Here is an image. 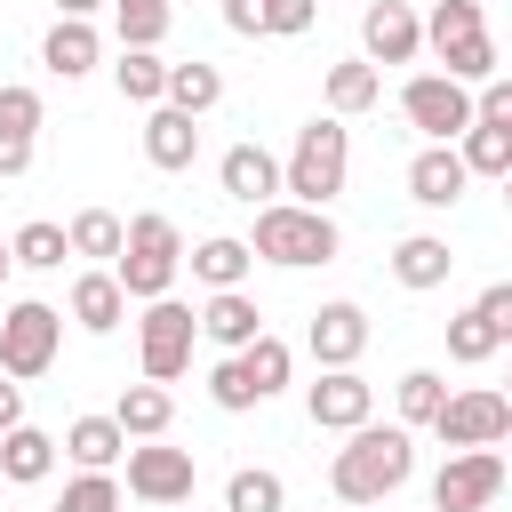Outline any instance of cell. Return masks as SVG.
<instances>
[{
  "mask_svg": "<svg viewBox=\"0 0 512 512\" xmlns=\"http://www.w3.org/2000/svg\"><path fill=\"white\" fill-rule=\"evenodd\" d=\"M408 472H416V432L368 416L360 432H344V448H336V464H328V488H336L352 512H376L384 496L408 488Z\"/></svg>",
  "mask_w": 512,
  "mask_h": 512,
  "instance_id": "6da1fadb",
  "label": "cell"
},
{
  "mask_svg": "<svg viewBox=\"0 0 512 512\" xmlns=\"http://www.w3.org/2000/svg\"><path fill=\"white\" fill-rule=\"evenodd\" d=\"M344 176H352V128L328 120V112H312V120L296 128L288 160H280V200H296V208H328V200L344 192Z\"/></svg>",
  "mask_w": 512,
  "mask_h": 512,
  "instance_id": "7a4b0ae2",
  "label": "cell"
},
{
  "mask_svg": "<svg viewBox=\"0 0 512 512\" xmlns=\"http://www.w3.org/2000/svg\"><path fill=\"white\" fill-rule=\"evenodd\" d=\"M176 272H184V232H176L160 208L128 216V224H120V256H112V280H120V296H128V304L176 296Z\"/></svg>",
  "mask_w": 512,
  "mask_h": 512,
  "instance_id": "3957f363",
  "label": "cell"
},
{
  "mask_svg": "<svg viewBox=\"0 0 512 512\" xmlns=\"http://www.w3.org/2000/svg\"><path fill=\"white\" fill-rule=\"evenodd\" d=\"M336 248H344V232H336L328 208H296V200H264L256 208V232H248V256L256 264L304 272V264H336Z\"/></svg>",
  "mask_w": 512,
  "mask_h": 512,
  "instance_id": "277c9868",
  "label": "cell"
},
{
  "mask_svg": "<svg viewBox=\"0 0 512 512\" xmlns=\"http://www.w3.org/2000/svg\"><path fill=\"white\" fill-rule=\"evenodd\" d=\"M56 352H64V312L40 304V296H16L0 312V376L8 384H32V376L56 368Z\"/></svg>",
  "mask_w": 512,
  "mask_h": 512,
  "instance_id": "5b68a950",
  "label": "cell"
},
{
  "mask_svg": "<svg viewBox=\"0 0 512 512\" xmlns=\"http://www.w3.org/2000/svg\"><path fill=\"white\" fill-rule=\"evenodd\" d=\"M192 336H200L192 304L152 296V304L136 312V368H144V384H176V376L192 368Z\"/></svg>",
  "mask_w": 512,
  "mask_h": 512,
  "instance_id": "8992f818",
  "label": "cell"
},
{
  "mask_svg": "<svg viewBox=\"0 0 512 512\" xmlns=\"http://www.w3.org/2000/svg\"><path fill=\"white\" fill-rule=\"evenodd\" d=\"M424 432H432L448 456H456V448H496V440L512 432V400H504V392H488V384L448 392V400H440V416H432Z\"/></svg>",
  "mask_w": 512,
  "mask_h": 512,
  "instance_id": "52a82bcc",
  "label": "cell"
},
{
  "mask_svg": "<svg viewBox=\"0 0 512 512\" xmlns=\"http://www.w3.org/2000/svg\"><path fill=\"white\" fill-rule=\"evenodd\" d=\"M192 488H200L192 448H168V440H128V496H136V504H192Z\"/></svg>",
  "mask_w": 512,
  "mask_h": 512,
  "instance_id": "ba28073f",
  "label": "cell"
},
{
  "mask_svg": "<svg viewBox=\"0 0 512 512\" xmlns=\"http://www.w3.org/2000/svg\"><path fill=\"white\" fill-rule=\"evenodd\" d=\"M400 112H408V128H416L424 144H456V136L472 128V88H456V80H440V72H416V80L400 88Z\"/></svg>",
  "mask_w": 512,
  "mask_h": 512,
  "instance_id": "9c48e42d",
  "label": "cell"
},
{
  "mask_svg": "<svg viewBox=\"0 0 512 512\" xmlns=\"http://www.w3.org/2000/svg\"><path fill=\"white\" fill-rule=\"evenodd\" d=\"M504 496V456L496 448H456L432 472V512H488Z\"/></svg>",
  "mask_w": 512,
  "mask_h": 512,
  "instance_id": "30bf717a",
  "label": "cell"
},
{
  "mask_svg": "<svg viewBox=\"0 0 512 512\" xmlns=\"http://www.w3.org/2000/svg\"><path fill=\"white\" fill-rule=\"evenodd\" d=\"M304 416H312V432H360L376 416V384L360 368H320L304 384Z\"/></svg>",
  "mask_w": 512,
  "mask_h": 512,
  "instance_id": "8fae6325",
  "label": "cell"
},
{
  "mask_svg": "<svg viewBox=\"0 0 512 512\" xmlns=\"http://www.w3.org/2000/svg\"><path fill=\"white\" fill-rule=\"evenodd\" d=\"M424 56V16L408 0H368L360 8V64H416Z\"/></svg>",
  "mask_w": 512,
  "mask_h": 512,
  "instance_id": "7c38bea8",
  "label": "cell"
},
{
  "mask_svg": "<svg viewBox=\"0 0 512 512\" xmlns=\"http://www.w3.org/2000/svg\"><path fill=\"white\" fill-rule=\"evenodd\" d=\"M304 352H312L320 368H360V352H368V312H360L352 296H328V304L304 320Z\"/></svg>",
  "mask_w": 512,
  "mask_h": 512,
  "instance_id": "4fadbf2b",
  "label": "cell"
},
{
  "mask_svg": "<svg viewBox=\"0 0 512 512\" xmlns=\"http://www.w3.org/2000/svg\"><path fill=\"white\" fill-rule=\"evenodd\" d=\"M312 16H320V0H224V24L240 40H296V32H312Z\"/></svg>",
  "mask_w": 512,
  "mask_h": 512,
  "instance_id": "5bb4252c",
  "label": "cell"
},
{
  "mask_svg": "<svg viewBox=\"0 0 512 512\" xmlns=\"http://www.w3.org/2000/svg\"><path fill=\"white\" fill-rule=\"evenodd\" d=\"M216 184H224V200L264 208V200H280V160H272L264 144H232V152L216 160Z\"/></svg>",
  "mask_w": 512,
  "mask_h": 512,
  "instance_id": "9a60e30c",
  "label": "cell"
},
{
  "mask_svg": "<svg viewBox=\"0 0 512 512\" xmlns=\"http://www.w3.org/2000/svg\"><path fill=\"white\" fill-rule=\"evenodd\" d=\"M464 192H472V176H464L456 144H424V152L408 160V200H416V208H456Z\"/></svg>",
  "mask_w": 512,
  "mask_h": 512,
  "instance_id": "2e32d148",
  "label": "cell"
},
{
  "mask_svg": "<svg viewBox=\"0 0 512 512\" xmlns=\"http://www.w3.org/2000/svg\"><path fill=\"white\" fill-rule=\"evenodd\" d=\"M64 320H72V328H88V336H112V328L128 320V296H120V280L88 264V272L72 280V296H64Z\"/></svg>",
  "mask_w": 512,
  "mask_h": 512,
  "instance_id": "e0dca14e",
  "label": "cell"
},
{
  "mask_svg": "<svg viewBox=\"0 0 512 512\" xmlns=\"http://www.w3.org/2000/svg\"><path fill=\"white\" fill-rule=\"evenodd\" d=\"M192 320H200V336H208V344H224V352H240V344H256V336H264V312H256V296H248V288H216Z\"/></svg>",
  "mask_w": 512,
  "mask_h": 512,
  "instance_id": "ac0fdd59",
  "label": "cell"
},
{
  "mask_svg": "<svg viewBox=\"0 0 512 512\" xmlns=\"http://www.w3.org/2000/svg\"><path fill=\"white\" fill-rule=\"evenodd\" d=\"M40 64H48L56 80H88V72L104 64V32H96V24L56 16V24H48V40H40Z\"/></svg>",
  "mask_w": 512,
  "mask_h": 512,
  "instance_id": "d6986e66",
  "label": "cell"
},
{
  "mask_svg": "<svg viewBox=\"0 0 512 512\" xmlns=\"http://www.w3.org/2000/svg\"><path fill=\"white\" fill-rule=\"evenodd\" d=\"M144 160H152V168H168V176H176V168H192V160H200V120H184V112L152 104V112H144Z\"/></svg>",
  "mask_w": 512,
  "mask_h": 512,
  "instance_id": "ffe728a7",
  "label": "cell"
},
{
  "mask_svg": "<svg viewBox=\"0 0 512 512\" xmlns=\"http://www.w3.org/2000/svg\"><path fill=\"white\" fill-rule=\"evenodd\" d=\"M184 264H192V280H200L208 296H216V288H248V272H256V256H248V240H240V232H208Z\"/></svg>",
  "mask_w": 512,
  "mask_h": 512,
  "instance_id": "44dd1931",
  "label": "cell"
},
{
  "mask_svg": "<svg viewBox=\"0 0 512 512\" xmlns=\"http://www.w3.org/2000/svg\"><path fill=\"white\" fill-rule=\"evenodd\" d=\"M232 368H240V384H248V392H256V408H264L272 392H288V376H296V352H288V344L264 328L256 344H240V352H232Z\"/></svg>",
  "mask_w": 512,
  "mask_h": 512,
  "instance_id": "7402d4cb",
  "label": "cell"
},
{
  "mask_svg": "<svg viewBox=\"0 0 512 512\" xmlns=\"http://www.w3.org/2000/svg\"><path fill=\"white\" fill-rule=\"evenodd\" d=\"M56 448H64V456H72V464H80V472H112V464H120V456H128V432H120V424H112V416H72V424H64V440H56Z\"/></svg>",
  "mask_w": 512,
  "mask_h": 512,
  "instance_id": "603a6c76",
  "label": "cell"
},
{
  "mask_svg": "<svg viewBox=\"0 0 512 512\" xmlns=\"http://www.w3.org/2000/svg\"><path fill=\"white\" fill-rule=\"evenodd\" d=\"M48 472H56V440H48L40 424L0 432V480H8V488H40Z\"/></svg>",
  "mask_w": 512,
  "mask_h": 512,
  "instance_id": "cb8c5ba5",
  "label": "cell"
},
{
  "mask_svg": "<svg viewBox=\"0 0 512 512\" xmlns=\"http://www.w3.org/2000/svg\"><path fill=\"white\" fill-rule=\"evenodd\" d=\"M160 104H168V112H184V120H200V112H216V104H224V72H216V64H200V56H192V64H168Z\"/></svg>",
  "mask_w": 512,
  "mask_h": 512,
  "instance_id": "d4e9b609",
  "label": "cell"
},
{
  "mask_svg": "<svg viewBox=\"0 0 512 512\" xmlns=\"http://www.w3.org/2000/svg\"><path fill=\"white\" fill-rule=\"evenodd\" d=\"M448 272H456V256H448V240H440V232H408V240L392 248V280H400V288H416V296H424V288H440Z\"/></svg>",
  "mask_w": 512,
  "mask_h": 512,
  "instance_id": "484cf974",
  "label": "cell"
},
{
  "mask_svg": "<svg viewBox=\"0 0 512 512\" xmlns=\"http://www.w3.org/2000/svg\"><path fill=\"white\" fill-rule=\"evenodd\" d=\"M112 424H120L128 440H168V424H176L168 384H128V392L112 400Z\"/></svg>",
  "mask_w": 512,
  "mask_h": 512,
  "instance_id": "4316f807",
  "label": "cell"
},
{
  "mask_svg": "<svg viewBox=\"0 0 512 512\" xmlns=\"http://www.w3.org/2000/svg\"><path fill=\"white\" fill-rule=\"evenodd\" d=\"M320 96H328V120H352V112H368V104L384 96V72H376V64H360V56H344V64H328Z\"/></svg>",
  "mask_w": 512,
  "mask_h": 512,
  "instance_id": "83f0119b",
  "label": "cell"
},
{
  "mask_svg": "<svg viewBox=\"0 0 512 512\" xmlns=\"http://www.w3.org/2000/svg\"><path fill=\"white\" fill-rule=\"evenodd\" d=\"M504 344H512V328H504V320H488L480 304H464V312L448 320V360H456V368H480V360H496Z\"/></svg>",
  "mask_w": 512,
  "mask_h": 512,
  "instance_id": "f1b7e54d",
  "label": "cell"
},
{
  "mask_svg": "<svg viewBox=\"0 0 512 512\" xmlns=\"http://www.w3.org/2000/svg\"><path fill=\"white\" fill-rule=\"evenodd\" d=\"M456 160H464V176H512V128L472 120V128L456 136Z\"/></svg>",
  "mask_w": 512,
  "mask_h": 512,
  "instance_id": "f546056e",
  "label": "cell"
},
{
  "mask_svg": "<svg viewBox=\"0 0 512 512\" xmlns=\"http://www.w3.org/2000/svg\"><path fill=\"white\" fill-rule=\"evenodd\" d=\"M64 248L88 256L96 272H112V256H120V216H112V208H80V216L64 224Z\"/></svg>",
  "mask_w": 512,
  "mask_h": 512,
  "instance_id": "4dcf8cb0",
  "label": "cell"
},
{
  "mask_svg": "<svg viewBox=\"0 0 512 512\" xmlns=\"http://www.w3.org/2000/svg\"><path fill=\"white\" fill-rule=\"evenodd\" d=\"M224 512H288V480L272 464H240L224 480Z\"/></svg>",
  "mask_w": 512,
  "mask_h": 512,
  "instance_id": "1f68e13d",
  "label": "cell"
},
{
  "mask_svg": "<svg viewBox=\"0 0 512 512\" xmlns=\"http://www.w3.org/2000/svg\"><path fill=\"white\" fill-rule=\"evenodd\" d=\"M160 80H168V64H160V48H120L112 56V88L128 96V104H160Z\"/></svg>",
  "mask_w": 512,
  "mask_h": 512,
  "instance_id": "d6a6232c",
  "label": "cell"
},
{
  "mask_svg": "<svg viewBox=\"0 0 512 512\" xmlns=\"http://www.w3.org/2000/svg\"><path fill=\"white\" fill-rule=\"evenodd\" d=\"M64 224H48V216H32L24 232H8V264H24V272H64Z\"/></svg>",
  "mask_w": 512,
  "mask_h": 512,
  "instance_id": "836d02e7",
  "label": "cell"
},
{
  "mask_svg": "<svg viewBox=\"0 0 512 512\" xmlns=\"http://www.w3.org/2000/svg\"><path fill=\"white\" fill-rule=\"evenodd\" d=\"M392 400H400V432H424V424L440 416V400H448V376H440V368H408V376L392 384Z\"/></svg>",
  "mask_w": 512,
  "mask_h": 512,
  "instance_id": "e575fe53",
  "label": "cell"
},
{
  "mask_svg": "<svg viewBox=\"0 0 512 512\" xmlns=\"http://www.w3.org/2000/svg\"><path fill=\"white\" fill-rule=\"evenodd\" d=\"M104 8H112L120 48H160L168 40V0H104Z\"/></svg>",
  "mask_w": 512,
  "mask_h": 512,
  "instance_id": "d590c367",
  "label": "cell"
},
{
  "mask_svg": "<svg viewBox=\"0 0 512 512\" xmlns=\"http://www.w3.org/2000/svg\"><path fill=\"white\" fill-rule=\"evenodd\" d=\"M440 80H456V88H480V80H496V32H472V40L440 48Z\"/></svg>",
  "mask_w": 512,
  "mask_h": 512,
  "instance_id": "8d00e7d4",
  "label": "cell"
},
{
  "mask_svg": "<svg viewBox=\"0 0 512 512\" xmlns=\"http://www.w3.org/2000/svg\"><path fill=\"white\" fill-rule=\"evenodd\" d=\"M472 32H488L480 0H432V16H424V48H432V56L456 48V40H472Z\"/></svg>",
  "mask_w": 512,
  "mask_h": 512,
  "instance_id": "74e56055",
  "label": "cell"
},
{
  "mask_svg": "<svg viewBox=\"0 0 512 512\" xmlns=\"http://www.w3.org/2000/svg\"><path fill=\"white\" fill-rule=\"evenodd\" d=\"M40 120H48L40 88H24V80H0V144H32V136H40Z\"/></svg>",
  "mask_w": 512,
  "mask_h": 512,
  "instance_id": "f35d334b",
  "label": "cell"
},
{
  "mask_svg": "<svg viewBox=\"0 0 512 512\" xmlns=\"http://www.w3.org/2000/svg\"><path fill=\"white\" fill-rule=\"evenodd\" d=\"M56 512H120V480L112 472H72L64 496H56Z\"/></svg>",
  "mask_w": 512,
  "mask_h": 512,
  "instance_id": "ab89813d",
  "label": "cell"
},
{
  "mask_svg": "<svg viewBox=\"0 0 512 512\" xmlns=\"http://www.w3.org/2000/svg\"><path fill=\"white\" fill-rule=\"evenodd\" d=\"M208 400H216L224 416H248V408H256V392L240 384V368H232V352H224V360L208 368Z\"/></svg>",
  "mask_w": 512,
  "mask_h": 512,
  "instance_id": "60d3db41",
  "label": "cell"
},
{
  "mask_svg": "<svg viewBox=\"0 0 512 512\" xmlns=\"http://www.w3.org/2000/svg\"><path fill=\"white\" fill-rule=\"evenodd\" d=\"M472 120H496V128H512V80L496 72V80H480V96H472Z\"/></svg>",
  "mask_w": 512,
  "mask_h": 512,
  "instance_id": "b9f144b4",
  "label": "cell"
},
{
  "mask_svg": "<svg viewBox=\"0 0 512 512\" xmlns=\"http://www.w3.org/2000/svg\"><path fill=\"white\" fill-rule=\"evenodd\" d=\"M16 424H24V384L0 376V432H16Z\"/></svg>",
  "mask_w": 512,
  "mask_h": 512,
  "instance_id": "7bdbcfd3",
  "label": "cell"
},
{
  "mask_svg": "<svg viewBox=\"0 0 512 512\" xmlns=\"http://www.w3.org/2000/svg\"><path fill=\"white\" fill-rule=\"evenodd\" d=\"M96 8L104 0H56V16H72V24H96Z\"/></svg>",
  "mask_w": 512,
  "mask_h": 512,
  "instance_id": "ee69618b",
  "label": "cell"
},
{
  "mask_svg": "<svg viewBox=\"0 0 512 512\" xmlns=\"http://www.w3.org/2000/svg\"><path fill=\"white\" fill-rule=\"evenodd\" d=\"M8 272H16V264H8V240H0V288H8Z\"/></svg>",
  "mask_w": 512,
  "mask_h": 512,
  "instance_id": "f6af8a7d",
  "label": "cell"
},
{
  "mask_svg": "<svg viewBox=\"0 0 512 512\" xmlns=\"http://www.w3.org/2000/svg\"><path fill=\"white\" fill-rule=\"evenodd\" d=\"M408 8H432V0H408Z\"/></svg>",
  "mask_w": 512,
  "mask_h": 512,
  "instance_id": "bcb514c9",
  "label": "cell"
}]
</instances>
